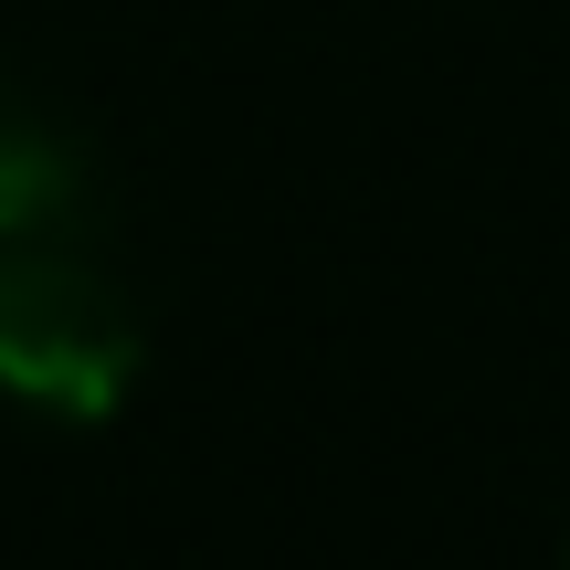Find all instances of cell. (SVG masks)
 <instances>
[{"label":"cell","instance_id":"cell-1","mask_svg":"<svg viewBox=\"0 0 570 570\" xmlns=\"http://www.w3.org/2000/svg\"><path fill=\"white\" fill-rule=\"evenodd\" d=\"M127 381H138V306L117 296V275L21 244L0 265V391L63 423H96L127 402Z\"/></svg>","mask_w":570,"mask_h":570},{"label":"cell","instance_id":"cell-2","mask_svg":"<svg viewBox=\"0 0 570 570\" xmlns=\"http://www.w3.org/2000/svg\"><path fill=\"white\" fill-rule=\"evenodd\" d=\"M85 190H96V169H85V148L63 138L53 117H0V244L11 254L75 233Z\"/></svg>","mask_w":570,"mask_h":570}]
</instances>
